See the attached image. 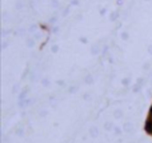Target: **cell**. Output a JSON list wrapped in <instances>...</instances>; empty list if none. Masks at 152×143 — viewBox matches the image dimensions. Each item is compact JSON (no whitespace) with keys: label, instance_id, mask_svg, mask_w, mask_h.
Segmentation results:
<instances>
[{"label":"cell","instance_id":"6da1fadb","mask_svg":"<svg viewBox=\"0 0 152 143\" xmlns=\"http://www.w3.org/2000/svg\"><path fill=\"white\" fill-rule=\"evenodd\" d=\"M124 130H125V131H129V133H132V131H133V127H132L131 123H125V124H124Z\"/></svg>","mask_w":152,"mask_h":143},{"label":"cell","instance_id":"7a4b0ae2","mask_svg":"<svg viewBox=\"0 0 152 143\" xmlns=\"http://www.w3.org/2000/svg\"><path fill=\"white\" fill-rule=\"evenodd\" d=\"M115 118H122V111L120 110H116L115 111Z\"/></svg>","mask_w":152,"mask_h":143},{"label":"cell","instance_id":"3957f363","mask_svg":"<svg viewBox=\"0 0 152 143\" xmlns=\"http://www.w3.org/2000/svg\"><path fill=\"white\" fill-rule=\"evenodd\" d=\"M91 135L92 136H96V135H98V130H96V128H92L91 130Z\"/></svg>","mask_w":152,"mask_h":143},{"label":"cell","instance_id":"277c9868","mask_svg":"<svg viewBox=\"0 0 152 143\" xmlns=\"http://www.w3.org/2000/svg\"><path fill=\"white\" fill-rule=\"evenodd\" d=\"M85 82H87L88 84H91V83H92V78H91V76H88V78H85Z\"/></svg>","mask_w":152,"mask_h":143},{"label":"cell","instance_id":"5b68a950","mask_svg":"<svg viewBox=\"0 0 152 143\" xmlns=\"http://www.w3.org/2000/svg\"><path fill=\"white\" fill-rule=\"evenodd\" d=\"M105 128H107V130H111L112 128V124H111V123H107V124H105Z\"/></svg>","mask_w":152,"mask_h":143},{"label":"cell","instance_id":"8992f818","mask_svg":"<svg viewBox=\"0 0 152 143\" xmlns=\"http://www.w3.org/2000/svg\"><path fill=\"white\" fill-rule=\"evenodd\" d=\"M123 83H124V84H128L129 80H128V79H124V80H123Z\"/></svg>","mask_w":152,"mask_h":143}]
</instances>
